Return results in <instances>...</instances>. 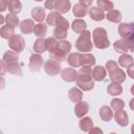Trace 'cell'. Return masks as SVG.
I'll use <instances>...</instances> for the list:
<instances>
[{"instance_id":"obj_1","label":"cell","mask_w":134,"mask_h":134,"mask_svg":"<svg viewBox=\"0 0 134 134\" xmlns=\"http://www.w3.org/2000/svg\"><path fill=\"white\" fill-rule=\"evenodd\" d=\"M92 38H93L94 46L98 49H105V48H108L110 46L108 34H107L106 29L103 27L95 28L92 32Z\"/></svg>"},{"instance_id":"obj_2","label":"cell","mask_w":134,"mask_h":134,"mask_svg":"<svg viewBox=\"0 0 134 134\" xmlns=\"http://www.w3.org/2000/svg\"><path fill=\"white\" fill-rule=\"evenodd\" d=\"M92 42H91V32L89 30H84L80 34L79 38L75 41V48L80 52H88L92 50Z\"/></svg>"},{"instance_id":"obj_3","label":"cell","mask_w":134,"mask_h":134,"mask_svg":"<svg viewBox=\"0 0 134 134\" xmlns=\"http://www.w3.org/2000/svg\"><path fill=\"white\" fill-rule=\"evenodd\" d=\"M8 46L12 50L19 53V52L23 51V49L25 47V42L20 35H14L12 38L8 39Z\"/></svg>"},{"instance_id":"obj_4","label":"cell","mask_w":134,"mask_h":134,"mask_svg":"<svg viewBox=\"0 0 134 134\" xmlns=\"http://www.w3.org/2000/svg\"><path fill=\"white\" fill-rule=\"evenodd\" d=\"M44 70L48 75H51V76L58 75L59 72L61 71V64L59 61L49 59L44 63Z\"/></svg>"},{"instance_id":"obj_5","label":"cell","mask_w":134,"mask_h":134,"mask_svg":"<svg viewBox=\"0 0 134 134\" xmlns=\"http://www.w3.org/2000/svg\"><path fill=\"white\" fill-rule=\"evenodd\" d=\"M92 69L91 66H82L77 71L76 83H89L92 82Z\"/></svg>"},{"instance_id":"obj_6","label":"cell","mask_w":134,"mask_h":134,"mask_svg":"<svg viewBox=\"0 0 134 134\" xmlns=\"http://www.w3.org/2000/svg\"><path fill=\"white\" fill-rule=\"evenodd\" d=\"M42 64H43V59L42 57L40 55V53H32L29 58V69L30 71L32 72H36V71H39L42 67Z\"/></svg>"},{"instance_id":"obj_7","label":"cell","mask_w":134,"mask_h":134,"mask_svg":"<svg viewBox=\"0 0 134 134\" xmlns=\"http://www.w3.org/2000/svg\"><path fill=\"white\" fill-rule=\"evenodd\" d=\"M109 75H110L111 82L117 83V84H121L122 82H125L126 76H127L126 75V72L121 68H119V67H117V68L109 71Z\"/></svg>"},{"instance_id":"obj_8","label":"cell","mask_w":134,"mask_h":134,"mask_svg":"<svg viewBox=\"0 0 134 134\" xmlns=\"http://www.w3.org/2000/svg\"><path fill=\"white\" fill-rule=\"evenodd\" d=\"M118 34L122 39L128 38L134 34V24L131 23H120L118 25Z\"/></svg>"},{"instance_id":"obj_9","label":"cell","mask_w":134,"mask_h":134,"mask_svg":"<svg viewBox=\"0 0 134 134\" xmlns=\"http://www.w3.org/2000/svg\"><path fill=\"white\" fill-rule=\"evenodd\" d=\"M61 77L65 82H75L77 79V71L73 68H65L61 72Z\"/></svg>"},{"instance_id":"obj_10","label":"cell","mask_w":134,"mask_h":134,"mask_svg":"<svg viewBox=\"0 0 134 134\" xmlns=\"http://www.w3.org/2000/svg\"><path fill=\"white\" fill-rule=\"evenodd\" d=\"M89 111V105L86 102L80 100L76 103L75 107H74V114L76 117H84Z\"/></svg>"},{"instance_id":"obj_11","label":"cell","mask_w":134,"mask_h":134,"mask_svg":"<svg viewBox=\"0 0 134 134\" xmlns=\"http://www.w3.org/2000/svg\"><path fill=\"white\" fill-rule=\"evenodd\" d=\"M114 118L115 121L120 126V127H126L129 124V117H128V113L120 109V110H116L115 114H114Z\"/></svg>"},{"instance_id":"obj_12","label":"cell","mask_w":134,"mask_h":134,"mask_svg":"<svg viewBox=\"0 0 134 134\" xmlns=\"http://www.w3.org/2000/svg\"><path fill=\"white\" fill-rule=\"evenodd\" d=\"M89 15L90 18L94 21H103L106 16L104 14V10L102 8H99L98 6H92L89 8Z\"/></svg>"},{"instance_id":"obj_13","label":"cell","mask_w":134,"mask_h":134,"mask_svg":"<svg viewBox=\"0 0 134 134\" xmlns=\"http://www.w3.org/2000/svg\"><path fill=\"white\" fill-rule=\"evenodd\" d=\"M68 97L73 103H77V102L82 100V97H83L82 89H80L79 87H72V88H70L69 91H68Z\"/></svg>"},{"instance_id":"obj_14","label":"cell","mask_w":134,"mask_h":134,"mask_svg":"<svg viewBox=\"0 0 134 134\" xmlns=\"http://www.w3.org/2000/svg\"><path fill=\"white\" fill-rule=\"evenodd\" d=\"M49 55L51 59L55 60V61H59V62H62V61H65L68 57H67V52H65L63 49H61L60 47L57 46V48H54L52 51L49 52Z\"/></svg>"},{"instance_id":"obj_15","label":"cell","mask_w":134,"mask_h":134,"mask_svg":"<svg viewBox=\"0 0 134 134\" xmlns=\"http://www.w3.org/2000/svg\"><path fill=\"white\" fill-rule=\"evenodd\" d=\"M45 16H46L45 9L42 8V7H40V6L34 7V8L31 9V17H32V19H34L35 21L39 22V23L43 22V20L45 19Z\"/></svg>"},{"instance_id":"obj_16","label":"cell","mask_w":134,"mask_h":134,"mask_svg":"<svg viewBox=\"0 0 134 134\" xmlns=\"http://www.w3.org/2000/svg\"><path fill=\"white\" fill-rule=\"evenodd\" d=\"M35 23H34V20L31 19H25L23 20L21 23H20V29L23 34H30L34 31V28H35Z\"/></svg>"},{"instance_id":"obj_17","label":"cell","mask_w":134,"mask_h":134,"mask_svg":"<svg viewBox=\"0 0 134 134\" xmlns=\"http://www.w3.org/2000/svg\"><path fill=\"white\" fill-rule=\"evenodd\" d=\"M92 77L94 81H103L106 77V69L103 66H95L92 69Z\"/></svg>"},{"instance_id":"obj_18","label":"cell","mask_w":134,"mask_h":134,"mask_svg":"<svg viewBox=\"0 0 134 134\" xmlns=\"http://www.w3.org/2000/svg\"><path fill=\"white\" fill-rule=\"evenodd\" d=\"M72 12H73V15L75 17H79V18H82V17H85L86 14L88 13V6L82 4V3H76L74 4L73 8H72Z\"/></svg>"},{"instance_id":"obj_19","label":"cell","mask_w":134,"mask_h":134,"mask_svg":"<svg viewBox=\"0 0 134 134\" xmlns=\"http://www.w3.org/2000/svg\"><path fill=\"white\" fill-rule=\"evenodd\" d=\"M86 27H87V24L82 19H75V20H73V22L71 24V28L75 34L83 32L84 30H86Z\"/></svg>"},{"instance_id":"obj_20","label":"cell","mask_w":134,"mask_h":134,"mask_svg":"<svg viewBox=\"0 0 134 134\" xmlns=\"http://www.w3.org/2000/svg\"><path fill=\"white\" fill-rule=\"evenodd\" d=\"M95 58L88 52H83L81 54V65L82 66H93L95 64Z\"/></svg>"},{"instance_id":"obj_21","label":"cell","mask_w":134,"mask_h":134,"mask_svg":"<svg viewBox=\"0 0 134 134\" xmlns=\"http://www.w3.org/2000/svg\"><path fill=\"white\" fill-rule=\"evenodd\" d=\"M71 7V3L69 0H58L55 3V9L61 13V14H65L67 13Z\"/></svg>"},{"instance_id":"obj_22","label":"cell","mask_w":134,"mask_h":134,"mask_svg":"<svg viewBox=\"0 0 134 134\" xmlns=\"http://www.w3.org/2000/svg\"><path fill=\"white\" fill-rule=\"evenodd\" d=\"M81 54L80 52H72L68 55L67 58V61H68V64L71 66V67H80L82 66L81 65Z\"/></svg>"},{"instance_id":"obj_23","label":"cell","mask_w":134,"mask_h":134,"mask_svg":"<svg viewBox=\"0 0 134 134\" xmlns=\"http://www.w3.org/2000/svg\"><path fill=\"white\" fill-rule=\"evenodd\" d=\"M121 14L116 9H110L106 15V19L113 23H119L121 21Z\"/></svg>"},{"instance_id":"obj_24","label":"cell","mask_w":134,"mask_h":134,"mask_svg":"<svg viewBox=\"0 0 134 134\" xmlns=\"http://www.w3.org/2000/svg\"><path fill=\"white\" fill-rule=\"evenodd\" d=\"M99 116L104 121H110L113 117V111L108 106H103L99 109Z\"/></svg>"},{"instance_id":"obj_25","label":"cell","mask_w":134,"mask_h":134,"mask_svg":"<svg viewBox=\"0 0 134 134\" xmlns=\"http://www.w3.org/2000/svg\"><path fill=\"white\" fill-rule=\"evenodd\" d=\"M80 129L84 132H89L93 128V121L90 117H82L79 122Z\"/></svg>"},{"instance_id":"obj_26","label":"cell","mask_w":134,"mask_h":134,"mask_svg":"<svg viewBox=\"0 0 134 134\" xmlns=\"http://www.w3.org/2000/svg\"><path fill=\"white\" fill-rule=\"evenodd\" d=\"M7 8H8V12L10 14H18L21 12V8H22V4L19 0H8V3H7Z\"/></svg>"},{"instance_id":"obj_27","label":"cell","mask_w":134,"mask_h":134,"mask_svg":"<svg viewBox=\"0 0 134 134\" xmlns=\"http://www.w3.org/2000/svg\"><path fill=\"white\" fill-rule=\"evenodd\" d=\"M46 49V40L43 38H38L34 43V51L37 53H43Z\"/></svg>"},{"instance_id":"obj_28","label":"cell","mask_w":134,"mask_h":134,"mask_svg":"<svg viewBox=\"0 0 134 134\" xmlns=\"http://www.w3.org/2000/svg\"><path fill=\"white\" fill-rule=\"evenodd\" d=\"M107 91H108V93L110 95H113V96L119 95V94L122 93V87H121L120 84H117V83H113L112 82L111 84H109V86L107 88Z\"/></svg>"},{"instance_id":"obj_29","label":"cell","mask_w":134,"mask_h":134,"mask_svg":"<svg viewBox=\"0 0 134 134\" xmlns=\"http://www.w3.org/2000/svg\"><path fill=\"white\" fill-rule=\"evenodd\" d=\"M113 47L114 49L117 51V52H120V53H127L129 51V48L126 44V41L125 39H120V40H116L113 44Z\"/></svg>"},{"instance_id":"obj_30","label":"cell","mask_w":134,"mask_h":134,"mask_svg":"<svg viewBox=\"0 0 134 134\" xmlns=\"http://www.w3.org/2000/svg\"><path fill=\"white\" fill-rule=\"evenodd\" d=\"M18 52L14 51V50H8L6 51L4 54H3V58H2V61L5 63V64H8V63H14V62H18Z\"/></svg>"},{"instance_id":"obj_31","label":"cell","mask_w":134,"mask_h":134,"mask_svg":"<svg viewBox=\"0 0 134 134\" xmlns=\"http://www.w3.org/2000/svg\"><path fill=\"white\" fill-rule=\"evenodd\" d=\"M47 32V25L45 23H38L35 25L34 28V34L38 37V38H43Z\"/></svg>"},{"instance_id":"obj_32","label":"cell","mask_w":134,"mask_h":134,"mask_svg":"<svg viewBox=\"0 0 134 134\" xmlns=\"http://www.w3.org/2000/svg\"><path fill=\"white\" fill-rule=\"evenodd\" d=\"M6 66V71L13 74H17V75H21L22 71H21V67L19 65V62H14V63H8L5 64Z\"/></svg>"},{"instance_id":"obj_33","label":"cell","mask_w":134,"mask_h":134,"mask_svg":"<svg viewBox=\"0 0 134 134\" xmlns=\"http://www.w3.org/2000/svg\"><path fill=\"white\" fill-rule=\"evenodd\" d=\"M118 64L121 67H127L128 68L130 65L133 64V58H132V55L127 54V53H122L118 58Z\"/></svg>"},{"instance_id":"obj_34","label":"cell","mask_w":134,"mask_h":134,"mask_svg":"<svg viewBox=\"0 0 134 134\" xmlns=\"http://www.w3.org/2000/svg\"><path fill=\"white\" fill-rule=\"evenodd\" d=\"M15 34V30H14V27L12 26H8V25H3L1 28H0V36L3 38V39H9L14 36Z\"/></svg>"},{"instance_id":"obj_35","label":"cell","mask_w":134,"mask_h":134,"mask_svg":"<svg viewBox=\"0 0 134 134\" xmlns=\"http://www.w3.org/2000/svg\"><path fill=\"white\" fill-rule=\"evenodd\" d=\"M5 23H6V25L15 28L17 25H19V19L15 14H8L5 17Z\"/></svg>"},{"instance_id":"obj_36","label":"cell","mask_w":134,"mask_h":134,"mask_svg":"<svg viewBox=\"0 0 134 134\" xmlns=\"http://www.w3.org/2000/svg\"><path fill=\"white\" fill-rule=\"evenodd\" d=\"M96 3H97V6L103 10H110V9H113L114 7L113 2L109 0H96Z\"/></svg>"},{"instance_id":"obj_37","label":"cell","mask_w":134,"mask_h":134,"mask_svg":"<svg viewBox=\"0 0 134 134\" xmlns=\"http://www.w3.org/2000/svg\"><path fill=\"white\" fill-rule=\"evenodd\" d=\"M68 32H67V29H64V28H60V27H55L53 29V37L57 39V40H64L66 37H67Z\"/></svg>"},{"instance_id":"obj_38","label":"cell","mask_w":134,"mask_h":134,"mask_svg":"<svg viewBox=\"0 0 134 134\" xmlns=\"http://www.w3.org/2000/svg\"><path fill=\"white\" fill-rule=\"evenodd\" d=\"M60 14H61V13H59V12H51V13L47 16V18H46L47 24H48V25H55L57 20L61 17Z\"/></svg>"},{"instance_id":"obj_39","label":"cell","mask_w":134,"mask_h":134,"mask_svg":"<svg viewBox=\"0 0 134 134\" xmlns=\"http://www.w3.org/2000/svg\"><path fill=\"white\" fill-rule=\"evenodd\" d=\"M58 40L54 38V37H49V38H47L46 39V49L50 52V51H52L54 48H57V46H58Z\"/></svg>"},{"instance_id":"obj_40","label":"cell","mask_w":134,"mask_h":134,"mask_svg":"<svg viewBox=\"0 0 134 134\" xmlns=\"http://www.w3.org/2000/svg\"><path fill=\"white\" fill-rule=\"evenodd\" d=\"M124 107H125V103H124L122 99H120V98H113L111 100V108L114 109L115 111L124 109Z\"/></svg>"},{"instance_id":"obj_41","label":"cell","mask_w":134,"mask_h":134,"mask_svg":"<svg viewBox=\"0 0 134 134\" xmlns=\"http://www.w3.org/2000/svg\"><path fill=\"white\" fill-rule=\"evenodd\" d=\"M55 27H60V28H64V29H67L68 30V28H69V22L64 17L61 16L57 20V22H55Z\"/></svg>"},{"instance_id":"obj_42","label":"cell","mask_w":134,"mask_h":134,"mask_svg":"<svg viewBox=\"0 0 134 134\" xmlns=\"http://www.w3.org/2000/svg\"><path fill=\"white\" fill-rule=\"evenodd\" d=\"M58 47H60L61 49H63V50H64L65 52H67V53H69L70 50H71V44H70L68 41H66V40L60 41V42L58 43Z\"/></svg>"},{"instance_id":"obj_43","label":"cell","mask_w":134,"mask_h":134,"mask_svg":"<svg viewBox=\"0 0 134 134\" xmlns=\"http://www.w3.org/2000/svg\"><path fill=\"white\" fill-rule=\"evenodd\" d=\"M125 41H126V44H127L129 50L134 51V34L131 35V36H129L128 38H126Z\"/></svg>"},{"instance_id":"obj_44","label":"cell","mask_w":134,"mask_h":134,"mask_svg":"<svg viewBox=\"0 0 134 134\" xmlns=\"http://www.w3.org/2000/svg\"><path fill=\"white\" fill-rule=\"evenodd\" d=\"M106 69L108 70V72L109 71H111V70H113V69H115V68H117L118 67V65H117V63L115 62V61H112V60H110V61H108L107 63H106Z\"/></svg>"},{"instance_id":"obj_45","label":"cell","mask_w":134,"mask_h":134,"mask_svg":"<svg viewBox=\"0 0 134 134\" xmlns=\"http://www.w3.org/2000/svg\"><path fill=\"white\" fill-rule=\"evenodd\" d=\"M58 0H46L45 1V7L47 9H53L55 7V3Z\"/></svg>"},{"instance_id":"obj_46","label":"cell","mask_w":134,"mask_h":134,"mask_svg":"<svg viewBox=\"0 0 134 134\" xmlns=\"http://www.w3.org/2000/svg\"><path fill=\"white\" fill-rule=\"evenodd\" d=\"M127 74H128L131 79L134 80V63H133L132 65H130V66L127 68Z\"/></svg>"},{"instance_id":"obj_47","label":"cell","mask_w":134,"mask_h":134,"mask_svg":"<svg viewBox=\"0 0 134 134\" xmlns=\"http://www.w3.org/2000/svg\"><path fill=\"white\" fill-rule=\"evenodd\" d=\"M7 3H8V1H6V0H0V10L1 12H4L7 8Z\"/></svg>"},{"instance_id":"obj_48","label":"cell","mask_w":134,"mask_h":134,"mask_svg":"<svg viewBox=\"0 0 134 134\" xmlns=\"http://www.w3.org/2000/svg\"><path fill=\"white\" fill-rule=\"evenodd\" d=\"M80 3H82L86 6H90L92 3V0H80Z\"/></svg>"},{"instance_id":"obj_49","label":"cell","mask_w":134,"mask_h":134,"mask_svg":"<svg viewBox=\"0 0 134 134\" xmlns=\"http://www.w3.org/2000/svg\"><path fill=\"white\" fill-rule=\"evenodd\" d=\"M89 132H90L91 134H92V133H100V134L103 133V131H102L99 128H92V129H91Z\"/></svg>"},{"instance_id":"obj_50","label":"cell","mask_w":134,"mask_h":134,"mask_svg":"<svg viewBox=\"0 0 134 134\" xmlns=\"http://www.w3.org/2000/svg\"><path fill=\"white\" fill-rule=\"evenodd\" d=\"M129 106H130V108H131V110H132V111H134V97H133L132 99H130V103H129Z\"/></svg>"},{"instance_id":"obj_51","label":"cell","mask_w":134,"mask_h":134,"mask_svg":"<svg viewBox=\"0 0 134 134\" xmlns=\"http://www.w3.org/2000/svg\"><path fill=\"white\" fill-rule=\"evenodd\" d=\"M130 91H131V93L134 95V84H133V86L131 87V90H130Z\"/></svg>"},{"instance_id":"obj_52","label":"cell","mask_w":134,"mask_h":134,"mask_svg":"<svg viewBox=\"0 0 134 134\" xmlns=\"http://www.w3.org/2000/svg\"><path fill=\"white\" fill-rule=\"evenodd\" d=\"M131 132H132V133L134 134V124L132 125V128H131Z\"/></svg>"},{"instance_id":"obj_53","label":"cell","mask_w":134,"mask_h":134,"mask_svg":"<svg viewBox=\"0 0 134 134\" xmlns=\"http://www.w3.org/2000/svg\"><path fill=\"white\" fill-rule=\"evenodd\" d=\"M1 17V24H3V22H4V18H3V16H0Z\"/></svg>"},{"instance_id":"obj_54","label":"cell","mask_w":134,"mask_h":134,"mask_svg":"<svg viewBox=\"0 0 134 134\" xmlns=\"http://www.w3.org/2000/svg\"><path fill=\"white\" fill-rule=\"evenodd\" d=\"M35 1H43V0H35Z\"/></svg>"}]
</instances>
